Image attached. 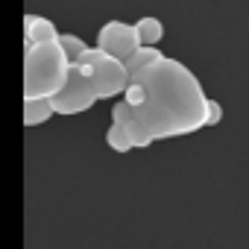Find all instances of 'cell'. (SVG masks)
Here are the masks:
<instances>
[{
    "mask_svg": "<svg viewBox=\"0 0 249 249\" xmlns=\"http://www.w3.org/2000/svg\"><path fill=\"white\" fill-rule=\"evenodd\" d=\"M132 79L144 82L147 100L141 108H132L129 132L135 147H150L164 138L194 135L208 126V100L199 79L179 59H161L159 65L135 73Z\"/></svg>",
    "mask_w": 249,
    "mask_h": 249,
    "instance_id": "cell-1",
    "label": "cell"
},
{
    "mask_svg": "<svg viewBox=\"0 0 249 249\" xmlns=\"http://www.w3.org/2000/svg\"><path fill=\"white\" fill-rule=\"evenodd\" d=\"M73 62L62 44H36L24 50V100H53L71 79Z\"/></svg>",
    "mask_w": 249,
    "mask_h": 249,
    "instance_id": "cell-2",
    "label": "cell"
},
{
    "mask_svg": "<svg viewBox=\"0 0 249 249\" xmlns=\"http://www.w3.org/2000/svg\"><path fill=\"white\" fill-rule=\"evenodd\" d=\"M97 47L117 59V62H129L144 44L138 38V27L135 24H126V21H106L97 33Z\"/></svg>",
    "mask_w": 249,
    "mask_h": 249,
    "instance_id": "cell-3",
    "label": "cell"
},
{
    "mask_svg": "<svg viewBox=\"0 0 249 249\" xmlns=\"http://www.w3.org/2000/svg\"><path fill=\"white\" fill-rule=\"evenodd\" d=\"M97 100H100V97H97V88H94L91 73H85V71L73 68V71H71L68 85H65V88H62L50 103H53L56 114H82V111H88Z\"/></svg>",
    "mask_w": 249,
    "mask_h": 249,
    "instance_id": "cell-4",
    "label": "cell"
},
{
    "mask_svg": "<svg viewBox=\"0 0 249 249\" xmlns=\"http://www.w3.org/2000/svg\"><path fill=\"white\" fill-rule=\"evenodd\" d=\"M91 79H94V88H97V97L100 100H108V97H123L129 88V71H126V62H117L111 56H106L94 71H91Z\"/></svg>",
    "mask_w": 249,
    "mask_h": 249,
    "instance_id": "cell-5",
    "label": "cell"
},
{
    "mask_svg": "<svg viewBox=\"0 0 249 249\" xmlns=\"http://www.w3.org/2000/svg\"><path fill=\"white\" fill-rule=\"evenodd\" d=\"M62 38V33L56 30V24L44 15H27L24 18V47H36V44H56Z\"/></svg>",
    "mask_w": 249,
    "mask_h": 249,
    "instance_id": "cell-6",
    "label": "cell"
},
{
    "mask_svg": "<svg viewBox=\"0 0 249 249\" xmlns=\"http://www.w3.org/2000/svg\"><path fill=\"white\" fill-rule=\"evenodd\" d=\"M56 114L50 100H24V123L27 126H41Z\"/></svg>",
    "mask_w": 249,
    "mask_h": 249,
    "instance_id": "cell-7",
    "label": "cell"
},
{
    "mask_svg": "<svg viewBox=\"0 0 249 249\" xmlns=\"http://www.w3.org/2000/svg\"><path fill=\"white\" fill-rule=\"evenodd\" d=\"M106 144H108L114 153H129V150L135 147L129 126H123V123H108V129H106Z\"/></svg>",
    "mask_w": 249,
    "mask_h": 249,
    "instance_id": "cell-8",
    "label": "cell"
},
{
    "mask_svg": "<svg viewBox=\"0 0 249 249\" xmlns=\"http://www.w3.org/2000/svg\"><path fill=\"white\" fill-rule=\"evenodd\" d=\"M135 27H138V38L144 47H159V41L164 38V24L159 18H141Z\"/></svg>",
    "mask_w": 249,
    "mask_h": 249,
    "instance_id": "cell-9",
    "label": "cell"
},
{
    "mask_svg": "<svg viewBox=\"0 0 249 249\" xmlns=\"http://www.w3.org/2000/svg\"><path fill=\"white\" fill-rule=\"evenodd\" d=\"M164 56H161V50L159 47H141L129 62H126V71H129V76H135V73H141V71H147V68H153V65H159Z\"/></svg>",
    "mask_w": 249,
    "mask_h": 249,
    "instance_id": "cell-10",
    "label": "cell"
},
{
    "mask_svg": "<svg viewBox=\"0 0 249 249\" xmlns=\"http://www.w3.org/2000/svg\"><path fill=\"white\" fill-rule=\"evenodd\" d=\"M59 44H62V50L68 53V59H71L73 65H76V62H79V56H82V53L88 50V44H85V41H82L79 36H71V33H62Z\"/></svg>",
    "mask_w": 249,
    "mask_h": 249,
    "instance_id": "cell-11",
    "label": "cell"
},
{
    "mask_svg": "<svg viewBox=\"0 0 249 249\" xmlns=\"http://www.w3.org/2000/svg\"><path fill=\"white\" fill-rule=\"evenodd\" d=\"M129 120H132V106L126 100H117L111 106V123H123V126H129Z\"/></svg>",
    "mask_w": 249,
    "mask_h": 249,
    "instance_id": "cell-12",
    "label": "cell"
},
{
    "mask_svg": "<svg viewBox=\"0 0 249 249\" xmlns=\"http://www.w3.org/2000/svg\"><path fill=\"white\" fill-rule=\"evenodd\" d=\"M223 120V106L217 100H208V126H217Z\"/></svg>",
    "mask_w": 249,
    "mask_h": 249,
    "instance_id": "cell-13",
    "label": "cell"
}]
</instances>
